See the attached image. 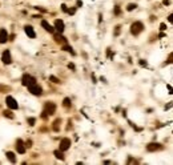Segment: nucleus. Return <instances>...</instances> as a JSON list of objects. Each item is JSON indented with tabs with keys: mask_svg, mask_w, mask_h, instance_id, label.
I'll return each instance as SVG.
<instances>
[{
	"mask_svg": "<svg viewBox=\"0 0 173 165\" xmlns=\"http://www.w3.org/2000/svg\"><path fill=\"white\" fill-rule=\"evenodd\" d=\"M55 112H56V104L52 103V101H47L44 104V113L47 116H52L55 115Z\"/></svg>",
	"mask_w": 173,
	"mask_h": 165,
	"instance_id": "1",
	"label": "nucleus"
},
{
	"mask_svg": "<svg viewBox=\"0 0 173 165\" xmlns=\"http://www.w3.org/2000/svg\"><path fill=\"white\" fill-rule=\"evenodd\" d=\"M142 29H144V24L141 21H135V23L131 25V33L137 36L138 33H141Z\"/></svg>",
	"mask_w": 173,
	"mask_h": 165,
	"instance_id": "2",
	"label": "nucleus"
},
{
	"mask_svg": "<svg viewBox=\"0 0 173 165\" xmlns=\"http://www.w3.org/2000/svg\"><path fill=\"white\" fill-rule=\"evenodd\" d=\"M27 88H28V91H29V92H31L32 95H35V96H40V95L43 93L41 87H40V85H37L36 83H35V84L28 85Z\"/></svg>",
	"mask_w": 173,
	"mask_h": 165,
	"instance_id": "3",
	"label": "nucleus"
},
{
	"mask_svg": "<svg viewBox=\"0 0 173 165\" xmlns=\"http://www.w3.org/2000/svg\"><path fill=\"white\" fill-rule=\"evenodd\" d=\"M35 81H36V79H35L33 76H31V75H28V73L23 75V77H21V84H23L24 87H28V85H31V84H35Z\"/></svg>",
	"mask_w": 173,
	"mask_h": 165,
	"instance_id": "4",
	"label": "nucleus"
},
{
	"mask_svg": "<svg viewBox=\"0 0 173 165\" xmlns=\"http://www.w3.org/2000/svg\"><path fill=\"white\" fill-rule=\"evenodd\" d=\"M71 140L69 138H63L61 141H60V145H59V149L61 150V152H65V150H68L69 148H71Z\"/></svg>",
	"mask_w": 173,
	"mask_h": 165,
	"instance_id": "5",
	"label": "nucleus"
},
{
	"mask_svg": "<svg viewBox=\"0 0 173 165\" xmlns=\"http://www.w3.org/2000/svg\"><path fill=\"white\" fill-rule=\"evenodd\" d=\"M5 103H7V105L11 109H17L19 108V104H17V101H16L15 99L12 96H7V99H5Z\"/></svg>",
	"mask_w": 173,
	"mask_h": 165,
	"instance_id": "6",
	"label": "nucleus"
},
{
	"mask_svg": "<svg viewBox=\"0 0 173 165\" xmlns=\"http://www.w3.org/2000/svg\"><path fill=\"white\" fill-rule=\"evenodd\" d=\"M162 149V145L161 144H158V142H150L146 145V150L148 152H156V150H160Z\"/></svg>",
	"mask_w": 173,
	"mask_h": 165,
	"instance_id": "7",
	"label": "nucleus"
},
{
	"mask_svg": "<svg viewBox=\"0 0 173 165\" xmlns=\"http://www.w3.org/2000/svg\"><path fill=\"white\" fill-rule=\"evenodd\" d=\"M1 60H3L4 64H11L12 63V57H11V52L8 49H5L1 55Z\"/></svg>",
	"mask_w": 173,
	"mask_h": 165,
	"instance_id": "8",
	"label": "nucleus"
},
{
	"mask_svg": "<svg viewBox=\"0 0 173 165\" xmlns=\"http://www.w3.org/2000/svg\"><path fill=\"white\" fill-rule=\"evenodd\" d=\"M16 149H17V153H21V154L25 153V144L20 138L16 141Z\"/></svg>",
	"mask_w": 173,
	"mask_h": 165,
	"instance_id": "9",
	"label": "nucleus"
},
{
	"mask_svg": "<svg viewBox=\"0 0 173 165\" xmlns=\"http://www.w3.org/2000/svg\"><path fill=\"white\" fill-rule=\"evenodd\" d=\"M55 29L59 32V33H63L64 32V21L63 20H56L55 21Z\"/></svg>",
	"mask_w": 173,
	"mask_h": 165,
	"instance_id": "10",
	"label": "nucleus"
},
{
	"mask_svg": "<svg viewBox=\"0 0 173 165\" xmlns=\"http://www.w3.org/2000/svg\"><path fill=\"white\" fill-rule=\"evenodd\" d=\"M41 27L44 28L47 32H49V33H53V32H55V28L52 27L48 21H45V20H43V21H41Z\"/></svg>",
	"mask_w": 173,
	"mask_h": 165,
	"instance_id": "11",
	"label": "nucleus"
},
{
	"mask_svg": "<svg viewBox=\"0 0 173 165\" xmlns=\"http://www.w3.org/2000/svg\"><path fill=\"white\" fill-rule=\"evenodd\" d=\"M24 31H25V33L28 35V37H31V39L36 37V33H35L33 28H32L31 25H25V27H24Z\"/></svg>",
	"mask_w": 173,
	"mask_h": 165,
	"instance_id": "12",
	"label": "nucleus"
},
{
	"mask_svg": "<svg viewBox=\"0 0 173 165\" xmlns=\"http://www.w3.org/2000/svg\"><path fill=\"white\" fill-rule=\"evenodd\" d=\"M53 39H55V41L59 43V44H67V39L64 37V36H61V33L55 35Z\"/></svg>",
	"mask_w": 173,
	"mask_h": 165,
	"instance_id": "13",
	"label": "nucleus"
},
{
	"mask_svg": "<svg viewBox=\"0 0 173 165\" xmlns=\"http://www.w3.org/2000/svg\"><path fill=\"white\" fill-rule=\"evenodd\" d=\"M8 40V32L5 31V29H0V43L3 44V43H7Z\"/></svg>",
	"mask_w": 173,
	"mask_h": 165,
	"instance_id": "14",
	"label": "nucleus"
},
{
	"mask_svg": "<svg viewBox=\"0 0 173 165\" xmlns=\"http://www.w3.org/2000/svg\"><path fill=\"white\" fill-rule=\"evenodd\" d=\"M60 124H61V120L57 119L53 121V125H52V129H53L55 132H59L60 131Z\"/></svg>",
	"mask_w": 173,
	"mask_h": 165,
	"instance_id": "15",
	"label": "nucleus"
},
{
	"mask_svg": "<svg viewBox=\"0 0 173 165\" xmlns=\"http://www.w3.org/2000/svg\"><path fill=\"white\" fill-rule=\"evenodd\" d=\"M71 105H72V101H71L69 97H65V99L63 100V107L64 108H71Z\"/></svg>",
	"mask_w": 173,
	"mask_h": 165,
	"instance_id": "16",
	"label": "nucleus"
},
{
	"mask_svg": "<svg viewBox=\"0 0 173 165\" xmlns=\"http://www.w3.org/2000/svg\"><path fill=\"white\" fill-rule=\"evenodd\" d=\"M8 157V160L11 162H16V157H15V153L13 152H7V154H5Z\"/></svg>",
	"mask_w": 173,
	"mask_h": 165,
	"instance_id": "17",
	"label": "nucleus"
},
{
	"mask_svg": "<svg viewBox=\"0 0 173 165\" xmlns=\"http://www.w3.org/2000/svg\"><path fill=\"white\" fill-rule=\"evenodd\" d=\"M53 154L56 156V158H59V160H64V154H63V152L60 149L59 150H55Z\"/></svg>",
	"mask_w": 173,
	"mask_h": 165,
	"instance_id": "18",
	"label": "nucleus"
},
{
	"mask_svg": "<svg viewBox=\"0 0 173 165\" xmlns=\"http://www.w3.org/2000/svg\"><path fill=\"white\" fill-rule=\"evenodd\" d=\"M63 51H67V52H71L72 55H75V52H73V49H72V47L67 45V44H64V45H63Z\"/></svg>",
	"mask_w": 173,
	"mask_h": 165,
	"instance_id": "19",
	"label": "nucleus"
},
{
	"mask_svg": "<svg viewBox=\"0 0 173 165\" xmlns=\"http://www.w3.org/2000/svg\"><path fill=\"white\" fill-rule=\"evenodd\" d=\"M3 115L5 116V117H8V119H13V117H15V116H13V113H12L11 111H4Z\"/></svg>",
	"mask_w": 173,
	"mask_h": 165,
	"instance_id": "20",
	"label": "nucleus"
},
{
	"mask_svg": "<svg viewBox=\"0 0 173 165\" xmlns=\"http://www.w3.org/2000/svg\"><path fill=\"white\" fill-rule=\"evenodd\" d=\"M49 80L53 81L55 84H60V83H61V81H60V79H57L56 76H49Z\"/></svg>",
	"mask_w": 173,
	"mask_h": 165,
	"instance_id": "21",
	"label": "nucleus"
},
{
	"mask_svg": "<svg viewBox=\"0 0 173 165\" xmlns=\"http://www.w3.org/2000/svg\"><path fill=\"white\" fill-rule=\"evenodd\" d=\"M136 4H133V3H131V4H128V7H127V9L128 11H133V9H136Z\"/></svg>",
	"mask_w": 173,
	"mask_h": 165,
	"instance_id": "22",
	"label": "nucleus"
},
{
	"mask_svg": "<svg viewBox=\"0 0 173 165\" xmlns=\"http://www.w3.org/2000/svg\"><path fill=\"white\" fill-rule=\"evenodd\" d=\"M9 87H5V85H0V92H8L9 91Z\"/></svg>",
	"mask_w": 173,
	"mask_h": 165,
	"instance_id": "23",
	"label": "nucleus"
},
{
	"mask_svg": "<svg viewBox=\"0 0 173 165\" xmlns=\"http://www.w3.org/2000/svg\"><path fill=\"white\" fill-rule=\"evenodd\" d=\"M35 123H36V119H35V117H29V119H28V124H29V125H35Z\"/></svg>",
	"mask_w": 173,
	"mask_h": 165,
	"instance_id": "24",
	"label": "nucleus"
},
{
	"mask_svg": "<svg viewBox=\"0 0 173 165\" xmlns=\"http://www.w3.org/2000/svg\"><path fill=\"white\" fill-rule=\"evenodd\" d=\"M121 13V9H120V7H115V15H120Z\"/></svg>",
	"mask_w": 173,
	"mask_h": 165,
	"instance_id": "25",
	"label": "nucleus"
},
{
	"mask_svg": "<svg viewBox=\"0 0 173 165\" xmlns=\"http://www.w3.org/2000/svg\"><path fill=\"white\" fill-rule=\"evenodd\" d=\"M120 31H121V27H120V25H117V27H116V29H115V35H116V36L120 33Z\"/></svg>",
	"mask_w": 173,
	"mask_h": 165,
	"instance_id": "26",
	"label": "nucleus"
},
{
	"mask_svg": "<svg viewBox=\"0 0 173 165\" xmlns=\"http://www.w3.org/2000/svg\"><path fill=\"white\" fill-rule=\"evenodd\" d=\"M68 68L72 69V71H75V69H76V67H75V64H73V63H69V64H68Z\"/></svg>",
	"mask_w": 173,
	"mask_h": 165,
	"instance_id": "27",
	"label": "nucleus"
},
{
	"mask_svg": "<svg viewBox=\"0 0 173 165\" xmlns=\"http://www.w3.org/2000/svg\"><path fill=\"white\" fill-rule=\"evenodd\" d=\"M67 12H68L69 15H73V13L76 12V8H72V9H67Z\"/></svg>",
	"mask_w": 173,
	"mask_h": 165,
	"instance_id": "28",
	"label": "nucleus"
},
{
	"mask_svg": "<svg viewBox=\"0 0 173 165\" xmlns=\"http://www.w3.org/2000/svg\"><path fill=\"white\" fill-rule=\"evenodd\" d=\"M31 146H32V141L31 140H28V141L25 142V148H31Z\"/></svg>",
	"mask_w": 173,
	"mask_h": 165,
	"instance_id": "29",
	"label": "nucleus"
},
{
	"mask_svg": "<svg viewBox=\"0 0 173 165\" xmlns=\"http://www.w3.org/2000/svg\"><path fill=\"white\" fill-rule=\"evenodd\" d=\"M76 5H77V7H83V1H81V0H77Z\"/></svg>",
	"mask_w": 173,
	"mask_h": 165,
	"instance_id": "30",
	"label": "nucleus"
},
{
	"mask_svg": "<svg viewBox=\"0 0 173 165\" xmlns=\"http://www.w3.org/2000/svg\"><path fill=\"white\" fill-rule=\"evenodd\" d=\"M160 29H161V31H165V29H166V25H165L164 23H162L161 25H160Z\"/></svg>",
	"mask_w": 173,
	"mask_h": 165,
	"instance_id": "31",
	"label": "nucleus"
},
{
	"mask_svg": "<svg viewBox=\"0 0 173 165\" xmlns=\"http://www.w3.org/2000/svg\"><path fill=\"white\" fill-rule=\"evenodd\" d=\"M61 9H63V11H64V12H67V9H68V8H67V5H65V4H61Z\"/></svg>",
	"mask_w": 173,
	"mask_h": 165,
	"instance_id": "32",
	"label": "nucleus"
},
{
	"mask_svg": "<svg viewBox=\"0 0 173 165\" xmlns=\"http://www.w3.org/2000/svg\"><path fill=\"white\" fill-rule=\"evenodd\" d=\"M169 3H170V0H162V4H165V5H168Z\"/></svg>",
	"mask_w": 173,
	"mask_h": 165,
	"instance_id": "33",
	"label": "nucleus"
},
{
	"mask_svg": "<svg viewBox=\"0 0 173 165\" xmlns=\"http://www.w3.org/2000/svg\"><path fill=\"white\" fill-rule=\"evenodd\" d=\"M140 64H141V65H146V63L144 61V60H140Z\"/></svg>",
	"mask_w": 173,
	"mask_h": 165,
	"instance_id": "34",
	"label": "nucleus"
},
{
	"mask_svg": "<svg viewBox=\"0 0 173 165\" xmlns=\"http://www.w3.org/2000/svg\"><path fill=\"white\" fill-rule=\"evenodd\" d=\"M168 63H172V55H169V59H168Z\"/></svg>",
	"mask_w": 173,
	"mask_h": 165,
	"instance_id": "35",
	"label": "nucleus"
}]
</instances>
